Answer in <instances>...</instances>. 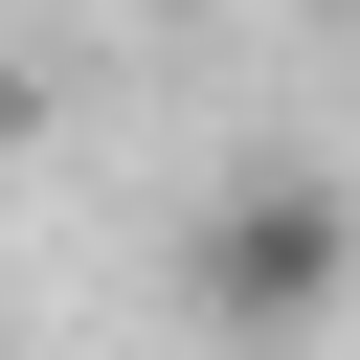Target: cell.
Here are the masks:
<instances>
[{"label":"cell","mask_w":360,"mask_h":360,"mask_svg":"<svg viewBox=\"0 0 360 360\" xmlns=\"http://www.w3.org/2000/svg\"><path fill=\"white\" fill-rule=\"evenodd\" d=\"M202 292H225L248 338H315V315H338V202H315V180H248L225 248H202Z\"/></svg>","instance_id":"cell-1"}]
</instances>
